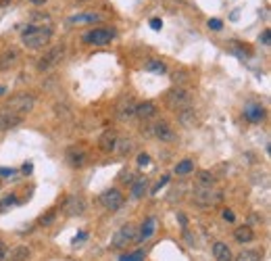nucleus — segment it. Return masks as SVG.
I'll return each instance as SVG.
<instances>
[{"label":"nucleus","instance_id":"obj_1","mask_svg":"<svg viewBox=\"0 0 271 261\" xmlns=\"http://www.w3.org/2000/svg\"><path fill=\"white\" fill-rule=\"evenodd\" d=\"M50 38H52V30H50V27L32 25V27H27V30L23 32V44L27 48H42L44 44L50 42Z\"/></svg>","mask_w":271,"mask_h":261},{"label":"nucleus","instance_id":"obj_2","mask_svg":"<svg viewBox=\"0 0 271 261\" xmlns=\"http://www.w3.org/2000/svg\"><path fill=\"white\" fill-rule=\"evenodd\" d=\"M34 105H36L34 96H32V94H27V92H21V94L11 96V99L7 101V105H5V109H7L9 113H13V115L23 117L25 113H30V111H32Z\"/></svg>","mask_w":271,"mask_h":261},{"label":"nucleus","instance_id":"obj_3","mask_svg":"<svg viewBox=\"0 0 271 261\" xmlns=\"http://www.w3.org/2000/svg\"><path fill=\"white\" fill-rule=\"evenodd\" d=\"M165 103H167V107L171 109V111L179 113V111H184V109H188V107H190L192 99H190V94L184 90V88H173V90H169V92H167Z\"/></svg>","mask_w":271,"mask_h":261},{"label":"nucleus","instance_id":"obj_4","mask_svg":"<svg viewBox=\"0 0 271 261\" xmlns=\"http://www.w3.org/2000/svg\"><path fill=\"white\" fill-rule=\"evenodd\" d=\"M192 199H194L196 205H203V207H211V205H217V203L223 199V195H221L219 190L213 188V186H198V188H194Z\"/></svg>","mask_w":271,"mask_h":261},{"label":"nucleus","instance_id":"obj_5","mask_svg":"<svg viewBox=\"0 0 271 261\" xmlns=\"http://www.w3.org/2000/svg\"><path fill=\"white\" fill-rule=\"evenodd\" d=\"M65 57V48L63 46H54V48H50L44 57L40 59V63H38V69L40 71H48V69H52L54 65H59V61Z\"/></svg>","mask_w":271,"mask_h":261},{"label":"nucleus","instance_id":"obj_6","mask_svg":"<svg viewBox=\"0 0 271 261\" xmlns=\"http://www.w3.org/2000/svg\"><path fill=\"white\" fill-rule=\"evenodd\" d=\"M113 38H115V32L107 30V27H101V30H92L90 34H85L83 36V42H90L94 46H105V44L111 42Z\"/></svg>","mask_w":271,"mask_h":261},{"label":"nucleus","instance_id":"obj_7","mask_svg":"<svg viewBox=\"0 0 271 261\" xmlns=\"http://www.w3.org/2000/svg\"><path fill=\"white\" fill-rule=\"evenodd\" d=\"M136 226H132V224H127V226H123L115 236H113V249H123L125 244H130V242H134L136 240Z\"/></svg>","mask_w":271,"mask_h":261},{"label":"nucleus","instance_id":"obj_8","mask_svg":"<svg viewBox=\"0 0 271 261\" xmlns=\"http://www.w3.org/2000/svg\"><path fill=\"white\" fill-rule=\"evenodd\" d=\"M101 203L105 205L107 209L111 211H117L121 205H123V195L117 190V188H111V190H105L103 195H101Z\"/></svg>","mask_w":271,"mask_h":261},{"label":"nucleus","instance_id":"obj_9","mask_svg":"<svg viewBox=\"0 0 271 261\" xmlns=\"http://www.w3.org/2000/svg\"><path fill=\"white\" fill-rule=\"evenodd\" d=\"M67 163H69L71 167L79 169V167H83L85 163H88V153H85L83 148L71 146V148H67Z\"/></svg>","mask_w":271,"mask_h":261},{"label":"nucleus","instance_id":"obj_10","mask_svg":"<svg viewBox=\"0 0 271 261\" xmlns=\"http://www.w3.org/2000/svg\"><path fill=\"white\" fill-rule=\"evenodd\" d=\"M63 211L67 215H81L85 211V201L77 195H71V197H67L65 205H63Z\"/></svg>","mask_w":271,"mask_h":261},{"label":"nucleus","instance_id":"obj_11","mask_svg":"<svg viewBox=\"0 0 271 261\" xmlns=\"http://www.w3.org/2000/svg\"><path fill=\"white\" fill-rule=\"evenodd\" d=\"M136 115V103L132 96H123L117 103V117L119 119H130Z\"/></svg>","mask_w":271,"mask_h":261},{"label":"nucleus","instance_id":"obj_12","mask_svg":"<svg viewBox=\"0 0 271 261\" xmlns=\"http://www.w3.org/2000/svg\"><path fill=\"white\" fill-rule=\"evenodd\" d=\"M152 134H154L159 140H163V142H171V140H175V132H173V128H171L167 121H159V123H154V126H152Z\"/></svg>","mask_w":271,"mask_h":261},{"label":"nucleus","instance_id":"obj_13","mask_svg":"<svg viewBox=\"0 0 271 261\" xmlns=\"http://www.w3.org/2000/svg\"><path fill=\"white\" fill-rule=\"evenodd\" d=\"M117 132L115 130H107L103 136H101V140H98V146H101L103 153H113V150L117 148Z\"/></svg>","mask_w":271,"mask_h":261},{"label":"nucleus","instance_id":"obj_14","mask_svg":"<svg viewBox=\"0 0 271 261\" xmlns=\"http://www.w3.org/2000/svg\"><path fill=\"white\" fill-rule=\"evenodd\" d=\"M19 61V52L15 48H9L0 54V71H9L11 67H15Z\"/></svg>","mask_w":271,"mask_h":261},{"label":"nucleus","instance_id":"obj_15","mask_svg":"<svg viewBox=\"0 0 271 261\" xmlns=\"http://www.w3.org/2000/svg\"><path fill=\"white\" fill-rule=\"evenodd\" d=\"M213 257H215V261H234V255H232L230 246H227L225 242L213 244Z\"/></svg>","mask_w":271,"mask_h":261},{"label":"nucleus","instance_id":"obj_16","mask_svg":"<svg viewBox=\"0 0 271 261\" xmlns=\"http://www.w3.org/2000/svg\"><path fill=\"white\" fill-rule=\"evenodd\" d=\"M21 121H23V117H19V115H13L9 111L0 113V132H7L11 128H15V126H19Z\"/></svg>","mask_w":271,"mask_h":261},{"label":"nucleus","instance_id":"obj_17","mask_svg":"<svg viewBox=\"0 0 271 261\" xmlns=\"http://www.w3.org/2000/svg\"><path fill=\"white\" fill-rule=\"evenodd\" d=\"M154 230H156V219L154 217H148L144 224H142V228H140V234L136 236V240L138 242H144V240H148L152 234H154Z\"/></svg>","mask_w":271,"mask_h":261},{"label":"nucleus","instance_id":"obj_18","mask_svg":"<svg viewBox=\"0 0 271 261\" xmlns=\"http://www.w3.org/2000/svg\"><path fill=\"white\" fill-rule=\"evenodd\" d=\"M136 115H138L140 119H150V117H154V115H156V105L150 103V101L136 105Z\"/></svg>","mask_w":271,"mask_h":261},{"label":"nucleus","instance_id":"obj_19","mask_svg":"<svg viewBox=\"0 0 271 261\" xmlns=\"http://www.w3.org/2000/svg\"><path fill=\"white\" fill-rule=\"evenodd\" d=\"M244 117L248 119V121H261L263 117H265V109L261 107V105H250V107H246L244 109Z\"/></svg>","mask_w":271,"mask_h":261},{"label":"nucleus","instance_id":"obj_20","mask_svg":"<svg viewBox=\"0 0 271 261\" xmlns=\"http://www.w3.org/2000/svg\"><path fill=\"white\" fill-rule=\"evenodd\" d=\"M234 238L238 240V242H250L252 238H254V232H252V228H248V226H240V228H236V232H234Z\"/></svg>","mask_w":271,"mask_h":261},{"label":"nucleus","instance_id":"obj_21","mask_svg":"<svg viewBox=\"0 0 271 261\" xmlns=\"http://www.w3.org/2000/svg\"><path fill=\"white\" fill-rule=\"evenodd\" d=\"M30 249L27 246H15L13 251H9V261H27L30 259Z\"/></svg>","mask_w":271,"mask_h":261},{"label":"nucleus","instance_id":"obj_22","mask_svg":"<svg viewBox=\"0 0 271 261\" xmlns=\"http://www.w3.org/2000/svg\"><path fill=\"white\" fill-rule=\"evenodd\" d=\"M179 121L184 123V126H194V121H196V115H194V109L188 107V109H184V111H179Z\"/></svg>","mask_w":271,"mask_h":261},{"label":"nucleus","instance_id":"obj_23","mask_svg":"<svg viewBox=\"0 0 271 261\" xmlns=\"http://www.w3.org/2000/svg\"><path fill=\"white\" fill-rule=\"evenodd\" d=\"M101 19V15H96V13H88V15H73L69 19V23H94Z\"/></svg>","mask_w":271,"mask_h":261},{"label":"nucleus","instance_id":"obj_24","mask_svg":"<svg viewBox=\"0 0 271 261\" xmlns=\"http://www.w3.org/2000/svg\"><path fill=\"white\" fill-rule=\"evenodd\" d=\"M144 190H146V178H140V180H136L132 184V197L140 199L142 195H144Z\"/></svg>","mask_w":271,"mask_h":261},{"label":"nucleus","instance_id":"obj_25","mask_svg":"<svg viewBox=\"0 0 271 261\" xmlns=\"http://www.w3.org/2000/svg\"><path fill=\"white\" fill-rule=\"evenodd\" d=\"M192 169H194V163H192L190 159H184V161H179L177 165H175V173H179V176L190 173Z\"/></svg>","mask_w":271,"mask_h":261},{"label":"nucleus","instance_id":"obj_26","mask_svg":"<svg viewBox=\"0 0 271 261\" xmlns=\"http://www.w3.org/2000/svg\"><path fill=\"white\" fill-rule=\"evenodd\" d=\"M146 71H154V73H165V65L156 59H150L146 63Z\"/></svg>","mask_w":271,"mask_h":261},{"label":"nucleus","instance_id":"obj_27","mask_svg":"<svg viewBox=\"0 0 271 261\" xmlns=\"http://www.w3.org/2000/svg\"><path fill=\"white\" fill-rule=\"evenodd\" d=\"M236 261H261V257H259V253H254V251H242L236 257Z\"/></svg>","mask_w":271,"mask_h":261},{"label":"nucleus","instance_id":"obj_28","mask_svg":"<svg viewBox=\"0 0 271 261\" xmlns=\"http://www.w3.org/2000/svg\"><path fill=\"white\" fill-rule=\"evenodd\" d=\"M132 148H134V142H132L130 138H125V140H121V142L117 140V148H115V150H119L121 155H127Z\"/></svg>","mask_w":271,"mask_h":261},{"label":"nucleus","instance_id":"obj_29","mask_svg":"<svg viewBox=\"0 0 271 261\" xmlns=\"http://www.w3.org/2000/svg\"><path fill=\"white\" fill-rule=\"evenodd\" d=\"M119 261H144V251H134V253L121 255Z\"/></svg>","mask_w":271,"mask_h":261},{"label":"nucleus","instance_id":"obj_30","mask_svg":"<svg viewBox=\"0 0 271 261\" xmlns=\"http://www.w3.org/2000/svg\"><path fill=\"white\" fill-rule=\"evenodd\" d=\"M198 180H201V186H213L215 184V178H213L209 171H201V178H198Z\"/></svg>","mask_w":271,"mask_h":261},{"label":"nucleus","instance_id":"obj_31","mask_svg":"<svg viewBox=\"0 0 271 261\" xmlns=\"http://www.w3.org/2000/svg\"><path fill=\"white\" fill-rule=\"evenodd\" d=\"M0 261H9V249L3 240H0Z\"/></svg>","mask_w":271,"mask_h":261},{"label":"nucleus","instance_id":"obj_32","mask_svg":"<svg viewBox=\"0 0 271 261\" xmlns=\"http://www.w3.org/2000/svg\"><path fill=\"white\" fill-rule=\"evenodd\" d=\"M15 201H17L15 197H7V199H3V201H0V211H5V209L9 207V205H13Z\"/></svg>","mask_w":271,"mask_h":261},{"label":"nucleus","instance_id":"obj_33","mask_svg":"<svg viewBox=\"0 0 271 261\" xmlns=\"http://www.w3.org/2000/svg\"><path fill=\"white\" fill-rule=\"evenodd\" d=\"M209 27H211V30H215V32H219L223 27V23L219 19H209Z\"/></svg>","mask_w":271,"mask_h":261},{"label":"nucleus","instance_id":"obj_34","mask_svg":"<svg viewBox=\"0 0 271 261\" xmlns=\"http://www.w3.org/2000/svg\"><path fill=\"white\" fill-rule=\"evenodd\" d=\"M148 163H150V157H148L146 153L138 155V165H142V167H144V165H148Z\"/></svg>","mask_w":271,"mask_h":261},{"label":"nucleus","instance_id":"obj_35","mask_svg":"<svg viewBox=\"0 0 271 261\" xmlns=\"http://www.w3.org/2000/svg\"><path fill=\"white\" fill-rule=\"evenodd\" d=\"M261 42H263L265 46H269V44H271V32H269V30H265V32L261 34Z\"/></svg>","mask_w":271,"mask_h":261},{"label":"nucleus","instance_id":"obj_36","mask_svg":"<svg viewBox=\"0 0 271 261\" xmlns=\"http://www.w3.org/2000/svg\"><path fill=\"white\" fill-rule=\"evenodd\" d=\"M150 27H152V30H161V27H163V21L161 19H150Z\"/></svg>","mask_w":271,"mask_h":261},{"label":"nucleus","instance_id":"obj_37","mask_svg":"<svg viewBox=\"0 0 271 261\" xmlns=\"http://www.w3.org/2000/svg\"><path fill=\"white\" fill-rule=\"evenodd\" d=\"M167 182H169V178H167V176H165V178H163V180H161V182H159V184H156V186H154V188H152V195H154V192H159V190H161V186H165V184H167Z\"/></svg>","mask_w":271,"mask_h":261},{"label":"nucleus","instance_id":"obj_38","mask_svg":"<svg viewBox=\"0 0 271 261\" xmlns=\"http://www.w3.org/2000/svg\"><path fill=\"white\" fill-rule=\"evenodd\" d=\"M223 219H227V222H234V211L232 209H225L223 211Z\"/></svg>","mask_w":271,"mask_h":261},{"label":"nucleus","instance_id":"obj_39","mask_svg":"<svg viewBox=\"0 0 271 261\" xmlns=\"http://www.w3.org/2000/svg\"><path fill=\"white\" fill-rule=\"evenodd\" d=\"M0 173H3V176H13L15 171H13V169H0Z\"/></svg>","mask_w":271,"mask_h":261},{"label":"nucleus","instance_id":"obj_40","mask_svg":"<svg viewBox=\"0 0 271 261\" xmlns=\"http://www.w3.org/2000/svg\"><path fill=\"white\" fill-rule=\"evenodd\" d=\"M30 3H32V5H44L46 0H30Z\"/></svg>","mask_w":271,"mask_h":261},{"label":"nucleus","instance_id":"obj_41","mask_svg":"<svg viewBox=\"0 0 271 261\" xmlns=\"http://www.w3.org/2000/svg\"><path fill=\"white\" fill-rule=\"evenodd\" d=\"M5 92H7V88H5V86H0V94H5Z\"/></svg>","mask_w":271,"mask_h":261},{"label":"nucleus","instance_id":"obj_42","mask_svg":"<svg viewBox=\"0 0 271 261\" xmlns=\"http://www.w3.org/2000/svg\"><path fill=\"white\" fill-rule=\"evenodd\" d=\"M5 3H7V0H0V5H5Z\"/></svg>","mask_w":271,"mask_h":261}]
</instances>
